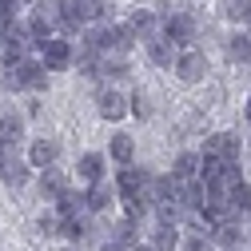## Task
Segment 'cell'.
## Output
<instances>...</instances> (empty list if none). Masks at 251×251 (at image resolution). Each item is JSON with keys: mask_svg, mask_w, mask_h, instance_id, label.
I'll return each mask as SVG.
<instances>
[{"mask_svg": "<svg viewBox=\"0 0 251 251\" xmlns=\"http://www.w3.org/2000/svg\"><path fill=\"white\" fill-rule=\"evenodd\" d=\"M120 200H124V207H128V215H132V219H140V215H148V211H151L148 192H132V196H120Z\"/></svg>", "mask_w": 251, "mask_h": 251, "instance_id": "603a6c76", "label": "cell"}, {"mask_svg": "<svg viewBox=\"0 0 251 251\" xmlns=\"http://www.w3.org/2000/svg\"><path fill=\"white\" fill-rule=\"evenodd\" d=\"M12 72H16L20 88H32V92H44L48 88V72H44L40 60H32V56H20L16 64H12Z\"/></svg>", "mask_w": 251, "mask_h": 251, "instance_id": "277c9868", "label": "cell"}, {"mask_svg": "<svg viewBox=\"0 0 251 251\" xmlns=\"http://www.w3.org/2000/svg\"><path fill=\"white\" fill-rule=\"evenodd\" d=\"M104 168H108V155L104 151H84L80 160H76V176H84L88 183L104 179Z\"/></svg>", "mask_w": 251, "mask_h": 251, "instance_id": "8fae6325", "label": "cell"}, {"mask_svg": "<svg viewBox=\"0 0 251 251\" xmlns=\"http://www.w3.org/2000/svg\"><path fill=\"white\" fill-rule=\"evenodd\" d=\"M239 136L235 132H224V151H219V155H224V160H239Z\"/></svg>", "mask_w": 251, "mask_h": 251, "instance_id": "4316f807", "label": "cell"}, {"mask_svg": "<svg viewBox=\"0 0 251 251\" xmlns=\"http://www.w3.org/2000/svg\"><path fill=\"white\" fill-rule=\"evenodd\" d=\"M144 48H148V60H151L155 68H172V60H176V44H172L168 36H155V40H148Z\"/></svg>", "mask_w": 251, "mask_h": 251, "instance_id": "9a60e30c", "label": "cell"}, {"mask_svg": "<svg viewBox=\"0 0 251 251\" xmlns=\"http://www.w3.org/2000/svg\"><path fill=\"white\" fill-rule=\"evenodd\" d=\"M72 40H64V36H48L44 44H40V64H44V72H68L72 68Z\"/></svg>", "mask_w": 251, "mask_h": 251, "instance_id": "6da1fadb", "label": "cell"}, {"mask_svg": "<svg viewBox=\"0 0 251 251\" xmlns=\"http://www.w3.org/2000/svg\"><path fill=\"white\" fill-rule=\"evenodd\" d=\"M247 64H251V56H247Z\"/></svg>", "mask_w": 251, "mask_h": 251, "instance_id": "74e56055", "label": "cell"}, {"mask_svg": "<svg viewBox=\"0 0 251 251\" xmlns=\"http://www.w3.org/2000/svg\"><path fill=\"white\" fill-rule=\"evenodd\" d=\"M148 172L144 168H132V164H124L120 168V176H116V196H132V192H144L148 187Z\"/></svg>", "mask_w": 251, "mask_h": 251, "instance_id": "ba28073f", "label": "cell"}, {"mask_svg": "<svg viewBox=\"0 0 251 251\" xmlns=\"http://www.w3.org/2000/svg\"><path fill=\"white\" fill-rule=\"evenodd\" d=\"M224 251H235V247H224Z\"/></svg>", "mask_w": 251, "mask_h": 251, "instance_id": "8d00e7d4", "label": "cell"}, {"mask_svg": "<svg viewBox=\"0 0 251 251\" xmlns=\"http://www.w3.org/2000/svg\"><path fill=\"white\" fill-rule=\"evenodd\" d=\"M108 160L120 164V168H124V164H132V160H136V140H132V136H124V132H116V136L108 140Z\"/></svg>", "mask_w": 251, "mask_h": 251, "instance_id": "7c38bea8", "label": "cell"}, {"mask_svg": "<svg viewBox=\"0 0 251 251\" xmlns=\"http://www.w3.org/2000/svg\"><path fill=\"white\" fill-rule=\"evenodd\" d=\"M176 76L183 80V84H200V80H207V56L200 52V48H183V52H176Z\"/></svg>", "mask_w": 251, "mask_h": 251, "instance_id": "7a4b0ae2", "label": "cell"}, {"mask_svg": "<svg viewBox=\"0 0 251 251\" xmlns=\"http://www.w3.org/2000/svg\"><path fill=\"white\" fill-rule=\"evenodd\" d=\"M112 243H120V247H132L136 243V219L132 215H124L120 224L112 227Z\"/></svg>", "mask_w": 251, "mask_h": 251, "instance_id": "7402d4cb", "label": "cell"}, {"mask_svg": "<svg viewBox=\"0 0 251 251\" xmlns=\"http://www.w3.org/2000/svg\"><path fill=\"white\" fill-rule=\"evenodd\" d=\"M100 251H124V247H120V243H112V239H108V243H104V247H100Z\"/></svg>", "mask_w": 251, "mask_h": 251, "instance_id": "1f68e13d", "label": "cell"}, {"mask_svg": "<svg viewBox=\"0 0 251 251\" xmlns=\"http://www.w3.org/2000/svg\"><path fill=\"white\" fill-rule=\"evenodd\" d=\"M28 172H32L28 160H16V155H8V160L0 164V179H4L8 187H24L28 183Z\"/></svg>", "mask_w": 251, "mask_h": 251, "instance_id": "2e32d148", "label": "cell"}, {"mask_svg": "<svg viewBox=\"0 0 251 251\" xmlns=\"http://www.w3.org/2000/svg\"><path fill=\"white\" fill-rule=\"evenodd\" d=\"M219 16L231 24H243L251 16V0H219Z\"/></svg>", "mask_w": 251, "mask_h": 251, "instance_id": "44dd1931", "label": "cell"}, {"mask_svg": "<svg viewBox=\"0 0 251 251\" xmlns=\"http://www.w3.org/2000/svg\"><path fill=\"white\" fill-rule=\"evenodd\" d=\"M128 251H151V243H132Z\"/></svg>", "mask_w": 251, "mask_h": 251, "instance_id": "d6a6232c", "label": "cell"}, {"mask_svg": "<svg viewBox=\"0 0 251 251\" xmlns=\"http://www.w3.org/2000/svg\"><path fill=\"white\" fill-rule=\"evenodd\" d=\"M36 227H40V235H56V231H60L56 211H52V215H40V219H36Z\"/></svg>", "mask_w": 251, "mask_h": 251, "instance_id": "83f0119b", "label": "cell"}, {"mask_svg": "<svg viewBox=\"0 0 251 251\" xmlns=\"http://www.w3.org/2000/svg\"><path fill=\"white\" fill-rule=\"evenodd\" d=\"M179 247V227L176 224H160L151 231V251H176Z\"/></svg>", "mask_w": 251, "mask_h": 251, "instance_id": "d6986e66", "label": "cell"}, {"mask_svg": "<svg viewBox=\"0 0 251 251\" xmlns=\"http://www.w3.org/2000/svg\"><path fill=\"white\" fill-rule=\"evenodd\" d=\"M128 24H132L136 40H144V44H148V40H155V36H164V16H155L151 8H136Z\"/></svg>", "mask_w": 251, "mask_h": 251, "instance_id": "5b68a950", "label": "cell"}, {"mask_svg": "<svg viewBox=\"0 0 251 251\" xmlns=\"http://www.w3.org/2000/svg\"><path fill=\"white\" fill-rule=\"evenodd\" d=\"M72 12H76L80 24H108L116 16L108 0H72Z\"/></svg>", "mask_w": 251, "mask_h": 251, "instance_id": "8992f818", "label": "cell"}, {"mask_svg": "<svg viewBox=\"0 0 251 251\" xmlns=\"http://www.w3.org/2000/svg\"><path fill=\"white\" fill-rule=\"evenodd\" d=\"M196 172H200V151H179L176 164H172V179H176V183L196 179Z\"/></svg>", "mask_w": 251, "mask_h": 251, "instance_id": "ac0fdd59", "label": "cell"}, {"mask_svg": "<svg viewBox=\"0 0 251 251\" xmlns=\"http://www.w3.org/2000/svg\"><path fill=\"white\" fill-rule=\"evenodd\" d=\"M112 203H116V183H104V179H96V183H92L88 192H84V207H88L92 215H96V211H108Z\"/></svg>", "mask_w": 251, "mask_h": 251, "instance_id": "52a82bcc", "label": "cell"}, {"mask_svg": "<svg viewBox=\"0 0 251 251\" xmlns=\"http://www.w3.org/2000/svg\"><path fill=\"white\" fill-rule=\"evenodd\" d=\"M243 24H247V36H251V16H247V20H243Z\"/></svg>", "mask_w": 251, "mask_h": 251, "instance_id": "e575fe53", "label": "cell"}, {"mask_svg": "<svg viewBox=\"0 0 251 251\" xmlns=\"http://www.w3.org/2000/svg\"><path fill=\"white\" fill-rule=\"evenodd\" d=\"M164 36L183 52V48H192L196 44V16L192 12H168L164 16Z\"/></svg>", "mask_w": 251, "mask_h": 251, "instance_id": "3957f363", "label": "cell"}, {"mask_svg": "<svg viewBox=\"0 0 251 251\" xmlns=\"http://www.w3.org/2000/svg\"><path fill=\"white\" fill-rule=\"evenodd\" d=\"M128 116H136V120H151V100L144 96V92H136V96L128 100Z\"/></svg>", "mask_w": 251, "mask_h": 251, "instance_id": "d4e9b609", "label": "cell"}, {"mask_svg": "<svg viewBox=\"0 0 251 251\" xmlns=\"http://www.w3.org/2000/svg\"><path fill=\"white\" fill-rule=\"evenodd\" d=\"M88 207H84V192H64L56 200V219H76V215H84ZM92 215V211H88Z\"/></svg>", "mask_w": 251, "mask_h": 251, "instance_id": "e0dca14e", "label": "cell"}, {"mask_svg": "<svg viewBox=\"0 0 251 251\" xmlns=\"http://www.w3.org/2000/svg\"><path fill=\"white\" fill-rule=\"evenodd\" d=\"M219 151H224V132H211L203 140V155H219Z\"/></svg>", "mask_w": 251, "mask_h": 251, "instance_id": "f1b7e54d", "label": "cell"}, {"mask_svg": "<svg viewBox=\"0 0 251 251\" xmlns=\"http://www.w3.org/2000/svg\"><path fill=\"white\" fill-rule=\"evenodd\" d=\"M64 251H76V247H64Z\"/></svg>", "mask_w": 251, "mask_h": 251, "instance_id": "d590c367", "label": "cell"}, {"mask_svg": "<svg viewBox=\"0 0 251 251\" xmlns=\"http://www.w3.org/2000/svg\"><path fill=\"white\" fill-rule=\"evenodd\" d=\"M64 192H68V176L60 172L56 164L52 168H40V196L44 200H60Z\"/></svg>", "mask_w": 251, "mask_h": 251, "instance_id": "30bf717a", "label": "cell"}, {"mask_svg": "<svg viewBox=\"0 0 251 251\" xmlns=\"http://www.w3.org/2000/svg\"><path fill=\"white\" fill-rule=\"evenodd\" d=\"M4 160H8V144L0 140V164H4Z\"/></svg>", "mask_w": 251, "mask_h": 251, "instance_id": "4dcf8cb0", "label": "cell"}, {"mask_svg": "<svg viewBox=\"0 0 251 251\" xmlns=\"http://www.w3.org/2000/svg\"><path fill=\"white\" fill-rule=\"evenodd\" d=\"M243 116H247V124H251V96H247V108H243Z\"/></svg>", "mask_w": 251, "mask_h": 251, "instance_id": "836d02e7", "label": "cell"}, {"mask_svg": "<svg viewBox=\"0 0 251 251\" xmlns=\"http://www.w3.org/2000/svg\"><path fill=\"white\" fill-rule=\"evenodd\" d=\"M224 52H227L231 64H247V56H251V36H247V32H235V36L224 44Z\"/></svg>", "mask_w": 251, "mask_h": 251, "instance_id": "ffe728a7", "label": "cell"}, {"mask_svg": "<svg viewBox=\"0 0 251 251\" xmlns=\"http://www.w3.org/2000/svg\"><path fill=\"white\" fill-rule=\"evenodd\" d=\"M56 160H60L56 140H32V148H28V168H52Z\"/></svg>", "mask_w": 251, "mask_h": 251, "instance_id": "9c48e42d", "label": "cell"}, {"mask_svg": "<svg viewBox=\"0 0 251 251\" xmlns=\"http://www.w3.org/2000/svg\"><path fill=\"white\" fill-rule=\"evenodd\" d=\"M100 116H104L108 124H120L124 116H128V100H124L120 92H112V88L100 92Z\"/></svg>", "mask_w": 251, "mask_h": 251, "instance_id": "5bb4252c", "label": "cell"}, {"mask_svg": "<svg viewBox=\"0 0 251 251\" xmlns=\"http://www.w3.org/2000/svg\"><path fill=\"white\" fill-rule=\"evenodd\" d=\"M227 196H231V207H235L239 215H243V211H251V183H243V179H239Z\"/></svg>", "mask_w": 251, "mask_h": 251, "instance_id": "cb8c5ba5", "label": "cell"}, {"mask_svg": "<svg viewBox=\"0 0 251 251\" xmlns=\"http://www.w3.org/2000/svg\"><path fill=\"white\" fill-rule=\"evenodd\" d=\"M0 140H4L8 148L24 140V116H20V112H12V108L0 112Z\"/></svg>", "mask_w": 251, "mask_h": 251, "instance_id": "4fadbf2b", "label": "cell"}, {"mask_svg": "<svg viewBox=\"0 0 251 251\" xmlns=\"http://www.w3.org/2000/svg\"><path fill=\"white\" fill-rule=\"evenodd\" d=\"M183 251H211V235H207V231L187 235V239H183Z\"/></svg>", "mask_w": 251, "mask_h": 251, "instance_id": "484cf974", "label": "cell"}, {"mask_svg": "<svg viewBox=\"0 0 251 251\" xmlns=\"http://www.w3.org/2000/svg\"><path fill=\"white\" fill-rule=\"evenodd\" d=\"M0 88H4V92H16V88H20L16 72H12V68H4V64H0Z\"/></svg>", "mask_w": 251, "mask_h": 251, "instance_id": "f546056e", "label": "cell"}]
</instances>
